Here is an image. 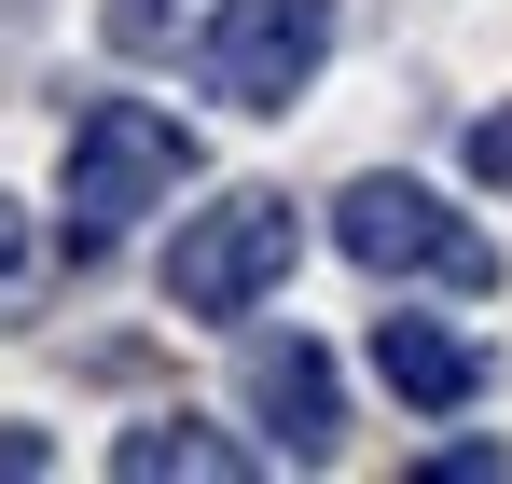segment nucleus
Masks as SVG:
<instances>
[{"instance_id":"obj_1","label":"nucleus","mask_w":512,"mask_h":484,"mask_svg":"<svg viewBox=\"0 0 512 484\" xmlns=\"http://www.w3.org/2000/svg\"><path fill=\"white\" fill-rule=\"evenodd\" d=\"M180 180H194V125L139 111V97H97L84 125H70V236L111 249L139 208H167Z\"/></svg>"},{"instance_id":"obj_2","label":"nucleus","mask_w":512,"mask_h":484,"mask_svg":"<svg viewBox=\"0 0 512 484\" xmlns=\"http://www.w3.org/2000/svg\"><path fill=\"white\" fill-rule=\"evenodd\" d=\"M291 249H305V222H291V194H222V208H194L167 249V305L180 319H250L263 291L291 277Z\"/></svg>"},{"instance_id":"obj_3","label":"nucleus","mask_w":512,"mask_h":484,"mask_svg":"<svg viewBox=\"0 0 512 484\" xmlns=\"http://www.w3.org/2000/svg\"><path fill=\"white\" fill-rule=\"evenodd\" d=\"M319 56H333V0H222L194 28V83L222 111H291L319 83Z\"/></svg>"},{"instance_id":"obj_4","label":"nucleus","mask_w":512,"mask_h":484,"mask_svg":"<svg viewBox=\"0 0 512 484\" xmlns=\"http://www.w3.org/2000/svg\"><path fill=\"white\" fill-rule=\"evenodd\" d=\"M333 249L374 263V277H443V291H485V277H499V249L471 236L429 180H346L333 194Z\"/></svg>"},{"instance_id":"obj_5","label":"nucleus","mask_w":512,"mask_h":484,"mask_svg":"<svg viewBox=\"0 0 512 484\" xmlns=\"http://www.w3.org/2000/svg\"><path fill=\"white\" fill-rule=\"evenodd\" d=\"M236 402L263 415V443H277V457H333V429H346V388H333V360H319L305 332H263L250 374H236Z\"/></svg>"},{"instance_id":"obj_6","label":"nucleus","mask_w":512,"mask_h":484,"mask_svg":"<svg viewBox=\"0 0 512 484\" xmlns=\"http://www.w3.org/2000/svg\"><path fill=\"white\" fill-rule=\"evenodd\" d=\"M374 374H388L416 415H457L471 388H485V346L443 332V319H374Z\"/></svg>"},{"instance_id":"obj_7","label":"nucleus","mask_w":512,"mask_h":484,"mask_svg":"<svg viewBox=\"0 0 512 484\" xmlns=\"http://www.w3.org/2000/svg\"><path fill=\"white\" fill-rule=\"evenodd\" d=\"M111 471L125 484H236L250 471V443H222V429H194V415H153V429H125V443H111Z\"/></svg>"},{"instance_id":"obj_8","label":"nucleus","mask_w":512,"mask_h":484,"mask_svg":"<svg viewBox=\"0 0 512 484\" xmlns=\"http://www.w3.org/2000/svg\"><path fill=\"white\" fill-rule=\"evenodd\" d=\"M167 28H180V0H111V42H125V56H153Z\"/></svg>"},{"instance_id":"obj_9","label":"nucleus","mask_w":512,"mask_h":484,"mask_svg":"<svg viewBox=\"0 0 512 484\" xmlns=\"http://www.w3.org/2000/svg\"><path fill=\"white\" fill-rule=\"evenodd\" d=\"M471 180H499V194H512V111H485V125H471Z\"/></svg>"},{"instance_id":"obj_10","label":"nucleus","mask_w":512,"mask_h":484,"mask_svg":"<svg viewBox=\"0 0 512 484\" xmlns=\"http://www.w3.org/2000/svg\"><path fill=\"white\" fill-rule=\"evenodd\" d=\"M14 263H28V236H14V208H0V291H14Z\"/></svg>"}]
</instances>
